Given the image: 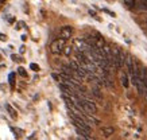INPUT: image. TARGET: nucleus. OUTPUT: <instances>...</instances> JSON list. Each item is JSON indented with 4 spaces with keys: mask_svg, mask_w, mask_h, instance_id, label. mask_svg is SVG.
Instances as JSON below:
<instances>
[{
    "mask_svg": "<svg viewBox=\"0 0 147 140\" xmlns=\"http://www.w3.org/2000/svg\"><path fill=\"white\" fill-rule=\"evenodd\" d=\"M132 59H134V57L130 55V54H127L126 58H124V63L127 65V69H128L130 73H132Z\"/></svg>",
    "mask_w": 147,
    "mask_h": 140,
    "instance_id": "obj_5",
    "label": "nucleus"
},
{
    "mask_svg": "<svg viewBox=\"0 0 147 140\" xmlns=\"http://www.w3.org/2000/svg\"><path fill=\"white\" fill-rule=\"evenodd\" d=\"M92 93L95 94L96 97H99V99H103V94H101V92H100V90H99V89H97V88H93V89H92Z\"/></svg>",
    "mask_w": 147,
    "mask_h": 140,
    "instance_id": "obj_9",
    "label": "nucleus"
},
{
    "mask_svg": "<svg viewBox=\"0 0 147 140\" xmlns=\"http://www.w3.org/2000/svg\"><path fill=\"white\" fill-rule=\"evenodd\" d=\"M21 38H22V41H26V39H27V36H26V35H22Z\"/></svg>",
    "mask_w": 147,
    "mask_h": 140,
    "instance_id": "obj_19",
    "label": "nucleus"
},
{
    "mask_svg": "<svg viewBox=\"0 0 147 140\" xmlns=\"http://www.w3.org/2000/svg\"><path fill=\"white\" fill-rule=\"evenodd\" d=\"M104 12H107V14H109L111 16H116V15H115V12H111V11H108V10H104Z\"/></svg>",
    "mask_w": 147,
    "mask_h": 140,
    "instance_id": "obj_18",
    "label": "nucleus"
},
{
    "mask_svg": "<svg viewBox=\"0 0 147 140\" xmlns=\"http://www.w3.org/2000/svg\"><path fill=\"white\" fill-rule=\"evenodd\" d=\"M80 103H81V106H82V110L85 112V113H91V114H95L97 112V106L95 105L93 101L91 100H80Z\"/></svg>",
    "mask_w": 147,
    "mask_h": 140,
    "instance_id": "obj_1",
    "label": "nucleus"
},
{
    "mask_svg": "<svg viewBox=\"0 0 147 140\" xmlns=\"http://www.w3.org/2000/svg\"><path fill=\"white\" fill-rule=\"evenodd\" d=\"M18 73L21 74L22 77H27V72H26L23 68H19V69H18Z\"/></svg>",
    "mask_w": 147,
    "mask_h": 140,
    "instance_id": "obj_12",
    "label": "nucleus"
},
{
    "mask_svg": "<svg viewBox=\"0 0 147 140\" xmlns=\"http://www.w3.org/2000/svg\"><path fill=\"white\" fill-rule=\"evenodd\" d=\"M122 83L124 88H127L128 86V77H127V74L124 73V74H122Z\"/></svg>",
    "mask_w": 147,
    "mask_h": 140,
    "instance_id": "obj_8",
    "label": "nucleus"
},
{
    "mask_svg": "<svg viewBox=\"0 0 147 140\" xmlns=\"http://www.w3.org/2000/svg\"><path fill=\"white\" fill-rule=\"evenodd\" d=\"M8 80H10L11 86H14V83H15V81H14V80H15V74H14V73H11L10 77H8Z\"/></svg>",
    "mask_w": 147,
    "mask_h": 140,
    "instance_id": "obj_13",
    "label": "nucleus"
},
{
    "mask_svg": "<svg viewBox=\"0 0 147 140\" xmlns=\"http://www.w3.org/2000/svg\"><path fill=\"white\" fill-rule=\"evenodd\" d=\"M5 108H7V110H8V113H10V116L12 117V119H16V112H15V109L12 108L11 105H5Z\"/></svg>",
    "mask_w": 147,
    "mask_h": 140,
    "instance_id": "obj_7",
    "label": "nucleus"
},
{
    "mask_svg": "<svg viewBox=\"0 0 147 140\" xmlns=\"http://www.w3.org/2000/svg\"><path fill=\"white\" fill-rule=\"evenodd\" d=\"M101 132H103V135L104 136H111V135H113L115 129H113V127H103Z\"/></svg>",
    "mask_w": 147,
    "mask_h": 140,
    "instance_id": "obj_6",
    "label": "nucleus"
},
{
    "mask_svg": "<svg viewBox=\"0 0 147 140\" xmlns=\"http://www.w3.org/2000/svg\"><path fill=\"white\" fill-rule=\"evenodd\" d=\"M132 83L135 85V88H136L138 93L140 94V96H144V90H146V85L143 82L140 78L138 77L136 74H132Z\"/></svg>",
    "mask_w": 147,
    "mask_h": 140,
    "instance_id": "obj_3",
    "label": "nucleus"
},
{
    "mask_svg": "<svg viewBox=\"0 0 147 140\" xmlns=\"http://www.w3.org/2000/svg\"><path fill=\"white\" fill-rule=\"evenodd\" d=\"M11 58H12V61H15V62H21V61H22L18 55H11Z\"/></svg>",
    "mask_w": 147,
    "mask_h": 140,
    "instance_id": "obj_15",
    "label": "nucleus"
},
{
    "mask_svg": "<svg viewBox=\"0 0 147 140\" xmlns=\"http://www.w3.org/2000/svg\"><path fill=\"white\" fill-rule=\"evenodd\" d=\"M1 1H3V0H0V3H1Z\"/></svg>",
    "mask_w": 147,
    "mask_h": 140,
    "instance_id": "obj_21",
    "label": "nucleus"
},
{
    "mask_svg": "<svg viewBox=\"0 0 147 140\" xmlns=\"http://www.w3.org/2000/svg\"><path fill=\"white\" fill-rule=\"evenodd\" d=\"M22 26H24V23H23V22H19V23H18V24H16V30H19V28H22Z\"/></svg>",
    "mask_w": 147,
    "mask_h": 140,
    "instance_id": "obj_16",
    "label": "nucleus"
},
{
    "mask_svg": "<svg viewBox=\"0 0 147 140\" xmlns=\"http://www.w3.org/2000/svg\"><path fill=\"white\" fill-rule=\"evenodd\" d=\"M30 69H31V70H34V72H39V66H38L36 63H31Z\"/></svg>",
    "mask_w": 147,
    "mask_h": 140,
    "instance_id": "obj_14",
    "label": "nucleus"
},
{
    "mask_svg": "<svg viewBox=\"0 0 147 140\" xmlns=\"http://www.w3.org/2000/svg\"><path fill=\"white\" fill-rule=\"evenodd\" d=\"M19 51H21V53H24V46H22V47H21V50H19Z\"/></svg>",
    "mask_w": 147,
    "mask_h": 140,
    "instance_id": "obj_20",
    "label": "nucleus"
},
{
    "mask_svg": "<svg viewBox=\"0 0 147 140\" xmlns=\"http://www.w3.org/2000/svg\"><path fill=\"white\" fill-rule=\"evenodd\" d=\"M62 53H64V54H65V55H68V57H69V55H70V53H72V47H64V50H62Z\"/></svg>",
    "mask_w": 147,
    "mask_h": 140,
    "instance_id": "obj_11",
    "label": "nucleus"
},
{
    "mask_svg": "<svg viewBox=\"0 0 147 140\" xmlns=\"http://www.w3.org/2000/svg\"><path fill=\"white\" fill-rule=\"evenodd\" d=\"M122 1H123V3H124L126 5H128L130 8L135 7V1H134V0H122Z\"/></svg>",
    "mask_w": 147,
    "mask_h": 140,
    "instance_id": "obj_10",
    "label": "nucleus"
},
{
    "mask_svg": "<svg viewBox=\"0 0 147 140\" xmlns=\"http://www.w3.org/2000/svg\"><path fill=\"white\" fill-rule=\"evenodd\" d=\"M0 41L5 42V41H7V35H4V34H0Z\"/></svg>",
    "mask_w": 147,
    "mask_h": 140,
    "instance_id": "obj_17",
    "label": "nucleus"
},
{
    "mask_svg": "<svg viewBox=\"0 0 147 140\" xmlns=\"http://www.w3.org/2000/svg\"><path fill=\"white\" fill-rule=\"evenodd\" d=\"M60 35H61V38L65 39V41L70 39L72 35H73V28H72L70 26H64L61 28V31H60Z\"/></svg>",
    "mask_w": 147,
    "mask_h": 140,
    "instance_id": "obj_4",
    "label": "nucleus"
},
{
    "mask_svg": "<svg viewBox=\"0 0 147 140\" xmlns=\"http://www.w3.org/2000/svg\"><path fill=\"white\" fill-rule=\"evenodd\" d=\"M64 47H65V39H56V41L53 42L50 45V50L53 54H61L62 50H64Z\"/></svg>",
    "mask_w": 147,
    "mask_h": 140,
    "instance_id": "obj_2",
    "label": "nucleus"
}]
</instances>
